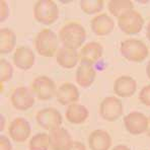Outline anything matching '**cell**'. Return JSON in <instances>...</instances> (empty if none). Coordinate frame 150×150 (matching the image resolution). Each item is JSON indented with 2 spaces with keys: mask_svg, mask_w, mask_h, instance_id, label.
<instances>
[{
  "mask_svg": "<svg viewBox=\"0 0 150 150\" xmlns=\"http://www.w3.org/2000/svg\"><path fill=\"white\" fill-rule=\"evenodd\" d=\"M79 58V53L77 50L68 49V48H60L56 54V61L59 66L64 69H71L77 65Z\"/></svg>",
  "mask_w": 150,
  "mask_h": 150,
  "instance_id": "obj_20",
  "label": "cell"
},
{
  "mask_svg": "<svg viewBox=\"0 0 150 150\" xmlns=\"http://www.w3.org/2000/svg\"><path fill=\"white\" fill-rule=\"evenodd\" d=\"M100 115L105 121L115 122L123 115V103L116 96H107L100 105Z\"/></svg>",
  "mask_w": 150,
  "mask_h": 150,
  "instance_id": "obj_8",
  "label": "cell"
},
{
  "mask_svg": "<svg viewBox=\"0 0 150 150\" xmlns=\"http://www.w3.org/2000/svg\"><path fill=\"white\" fill-rule=\"evenodd\" d=\"M49 134L44 133V132L34 135L28 142V149L30 150H49Z\"/></svg>",
  "mask_w": 150,
  "mask_h": 150,
  "instance_id": "obj_24",
  "label": "cell"
},
{
  "mask_svg": "<svg viewBox=\"0 0 150 150\" xmlns=\"http://www.w3.org/2000/svg\"><path fill=\"white\" fill-rule=\"evenodd\" d=\"M13 76V67L6 59L0 60V82L4 83L9 81Z\"/></svg>",
  "mask_w": 150,
  "mask_h": 150,
  "instance_id": "obj_26",
  "label": "cell"
},
{
  "mask_svg": "<svg viewBox=\"0 0 150 150\" xmlns=\"http://www.w3.org/2000/svg\"><path fill=\"white\" fill-rule=\"evenodd\" d=\"M57 86L55 82L46 75L38 76L32 82V91L40 100H49L57 93Z\"/></svg>",
  "mask_w": 150,
  "mask_h": 150,
  "instance_id": "obj_6",
  "label": "cell"
},
{
  "mask_svg": "<svg viewBox=\"0 0 150 150\" xmlns=\"http://www.w3.org/2000/svg\"><path fill=\"white\" fill-rule=\"evenodd\" d=\"M80 8L86 14H96L103 8V0H81Z\"/></svg>",
  "mask_w": 150,
  "mask_h": 150,
  "instance_id": "obj_25",
  "label": "cell"
},
{
  "mask_svg": "<svg viewBox=\"0 0 150 150\" xmlns=\"http://www.w3.org/2000/svg\"><path fill=\"white\" fill-rule=\"evenodd\" d=\"M49 139L51 150H69L74 143L69 132L61 127L51 131Z\"/></svg>",
  "mask_w": 150,
  "mask_h": 150,
  "instance_id": "obj_12",
  "label": "cell"
},
{
  "mask_svg": "<svg viewBox=\"0 0 150 150\" xmlns=\"http://www.w3.org/2000/svg\"><path fill=\"white\" fill-rule=\"evenodd\" d=\"M58 43L59 38L50 28H44L38 33L34 42L35 48L39 55L47 58H51L57 54L59 50Z\"/></svg>",
  "mask_w": 150,
  "mask_h": 150,
  "instance_id": "obj_2",
  "label": "cell"
},
{
  "mask_svg": "<svg viewBox=\"0 0 150 150\" xmlns=\"http://www.w3.org/2000/svg\"><path fill=\"white\" fill-rule=\"evenodd\" d=\"M11 105L17 111H28L35 103V94L26 86L16 87L10 96Z\"/></svg>",
  "mask_w": 150,
  "mask_h": 150,
  "instance_id": "obj_10",
  "label": "cell"
},
{
  "mask_svg": "<svg viewBox=\"0 0 150 150\" xmlns=\"http://www.w3.org/2000/svg\"><path fill=\"white\" fill-rule=\"evenodd\" d=\"M0 150H12L11 142L4 135L0 136Z\"/></svg>",
  "mask_w": 150,
  "mask_h": 150,
  "instance_id": "obj_29",
  "label": "cell"
},
{
  "mask_svg": "<svg viewBox=\"0 0 150 150\" xmlns=\"http://www.w3.org/2000/svg\"><path fill=\"white\" fill-rule=\"evenodd\" d=\"M118 25L124 34L133 36L139 34L142 30L144 26V18L140 14V12L133 9L119 17Z\"/></svg>",
  "mask_w": 150,
  "mask_h": 150,
  "instance_id": "obj_5",
  "label": "cell"
},
{
  "mask_svg": "<svg viewBox=\"0 0 150 150\" xmlns=\"http://www.w3.org/2000/svg\"><path fill=\"white\" fill-rule=\"evenodd\" d=\"M138 98L142 105H146V107H150V84H147L141 88Z\"/></svg>",
  "mask_w": 150,
  "mask_h": 150,
  "instance_id": "obj_27",
  "label": "cell"
},
{
  "mask_svg": "<svg viewBox=\"0 0 150 150\" xmlns=\"http://www.w3.org/2000/svg\"><path fill=\"white\" fill-rule=\"evenodd\" d=\"M13 63L16 68L23 71L30 70L35 64V54L30 47L21 46L16 48L12 57Z\"/></svg>",
  "mask_w": 150,
  "mask_h": 150,
  "instance_id": "obj_15",
  "label": "cell"
},
{
  "mask_svg": "<svg viewBox=\"0 0 150 150\" xmlns=\"http://www.w3.org/2000/svg\"><path fill=\"white\" fill-rule=\"evenodd\" d=\"M80 93L76 85L70 82H64L57 89L56 98L60 105H69L79 100Z\"/></svg>",
  "mask_w": 150,
  "mask_h": 150,
  "instance_id": "obj_16",
  "label": "cell"
},
{
  "mask_svg": "<svg viewBox=\"0 0 150 150\" xmlns=\"http://www.w3.org/2000/svg\"><path fill=\"white\" fill-rule=\"evenodd\" d=\"M3 126H4V117H3V115H1V131L4 128Z\"/></svg>",
  "mask_w": 150,
  "mask_h": 150,
  "instance_id": "obj_35",
  "label": "cell"
},
{
  "mask_svg": "<svg viewBox=\"0 0 150 150\" xmlns=\"http://www.w3.org/2000/svg\"><path fill=\"white\" fill-rule=\"evenodd\" d=\"M16 45V35L8 28H2L0 30V53L9 54L14 50Z\"/></svg>",
  "mask_w": 150,
  "mask_h": 150,
  "instance_id": "obj_22",
  "label": "cell"
},
{
  "mask_svg": "<svg viewBox=\"0 0 150 150\" xmlns=\"http://www.w3.org/2000/svg\"><path fill=\"white\" fill-rule=\"evenodd\" d=\"M96 77V72L93 66L90 64L86 63H81L79 67L76 70V74H75V79H76V83L80 87L87 88L89 87L92 83L94 82Z\"/></svg>",
  "mask_w": 150,
  "mask_h": 150,
  "instance_id": "obj_19",
  "label": "cell"
},
{
  "mask_svg": "<svg viewBox=\"0 0 150 150\" xmlns=\"http://www.w3.org/2000/svg\"><path fill=\"white\" fill-rule=\"evenodd\" d=\"M146 37H147V39H148V41L150 42V21L148 23L147 28H146Z\"/></svg>",
  "mask_w": 150,
  "mask_h": 150,
  "instance_id": "obj_32",
  "label": "cell"
},
{
  "mask_svg": "<svg viewBox=\"0 0 150 150\" xmlns=\"http://www.w3.org/2000/svg\"><path fill=\"white\" fill-rule=\"evenodd\" d=\"M36 121L39 126L47 131H53L61 127L63 117L61 112L54 108L42 109L36 114Z\"/></svg>",
  "mask_w": 150,
  "mask_h": 150,
  "instance_id": "obj_7",
  "label": "cell"
},
{
  "mask_svg": "<svg viewBox=\"0 0 150 150\" xmlns=\"http://www.w3.org/2000/svg\"><path fill=\"white\" fill-rule=\"evenodd\" d=\"M88 116H89V112H88L87 108L77 103L68 105L65 112L66 120L74 125L84 123L88 119Z\"/></svg>",
  "mask_w": 150,
  "mask_h": 150,
  "instance_id": "obj_21",
  "label": "cell"
},
{
  "mask_svg": "<svg viewBox=\"0 0 150 150\" xmlns=\"http://www.w3.org/2000/svg\"><path fill=\"white\" fill-rule=\"evenodd\" d=\"M112 150H131V149H130L128 146H126V145L120 144V145H117V146H115Z\"/></svg>",
  "mask_w": 150,
  "mask_h": 150,
  "instance_id": "obj_31",
  "label": "cell"
},
{
  "mask_svg": "<svg viewBox=\"0 0 150 150\" xmlns=\"http://www.w3.org/2000/svg\"><path fill=\"white\" fill-rule=\"evenodd\" d=\"M146 75H147V77H148V79L150 80V61L147 63V65H146Z\"/></svg>",
  "mask_w": 150,
  "mask_h": 150,
  "instance_id": "obj_33",
  "label": "cell"
},
{
  "mask_svg": "<svg viewBox=\"0 0 150 150\" xmlns=\"http://www.w3.org/2000/svg\"><path fill=\"white\" fill-rule=\"evenodd\" d=\"M146 134L148 137H150V117L148 118V129H147V131H146Z\"/></svg>",
  "mask_w": 150,
  "mask_h": 150,
  "instance_id": "obj_34",
  "label": "cell"
},
{
  "mask_svg": "<svg viewBox=\"0 0 150 150\" xmlns=\"http://www.w3.org/2000/svg\"><path fill=\"white\" fill-rule=\"evenodd\" d=\"M59 41L64 48L77 50L83 45L86 39V32L80 23H68L59 30Z\"/></svg>",
  "mask_w": 150,
  "mask_h": 150,
  "instance_id": "obj_1",
  "label": "cell"
},
{
  "mask_svg": "<svg viewBox=\"0 0 150 150\" xmlns=\"http://www.w3.org/2000/svg\"><path fill=\"white\" fill-rule=\"evenodd\" d=\"M103 54V48L98 42H89L85 44L80 50L79 58L81 63L93 65L101 58Z\"/></svg>",
  "mask_w": 150,
  "mask_h": 150,
  "instance_id": "obj_18",
  "label": "cell"
},
{
  "mask_svg": "<svg viewBox=\"0 0 150 150\" xmlns=\"http://www.w3.org/2000/svg\"><path fill=\"white\" fill-rule=\"evenodd\" d=\"M91 30L98 37H105L110 35L115 28L114 19L107 13L98 14L90 21Z\"/></svg>",
  "mask_w": 150,
  "mask_h": 150,
  "instance_id": "obj_14",
  "label": "cell"
},
{
  "mask_svg": "<svg viewBox=\"0 0 150 150\" xmlns=\"http://www.w3.org/2000/svg\"><path fill=\"white\" fill-rule=\"evenodd\" d=\"M108 9L117 18L134 9V4L130 0H111L108 2Z\"/></svg>",
  "mask_w": 150,
  "mask_h": 150,
  "instance_id": "obj_23",
  "label": "cell"
},
{
  "mask_svg": "<svg viewBox=\"0 0 150 150\" xmlns=\"http://www.w3.org/2000/svg\"><path fill=\"white\" fill-rule=\"evenodd\" d=\"M112 143L111 135L105 130H93L88 136V146L90 150H110Z\"/></svg>",
  "mask_w": 150,
  "mask_h": 150,
  "instance_id": "obj_17",
  "label": "cell"
},
{
  "mask_svg": "<svg viewBox=\"0 0 150 150\" xmlns=\"http://www.w3.org/2000/svg\"><path fill=\"white\" fill-rule=\"evenodd\" d=\"M0 10H1V14H0V21H4L6 18L8 17V14H9V9H8V5L7 2L4 1V0H1L0 1Z\"/></svg>",
  "mask_w": 150,
  "mask_h": 150,
  "instance_id": "obj_28",
  "label": "cell"
},
{
  "mask_svg": "<svg viewBox=\"0 0 150 150\" xmlns=\"http://www.w3.org/2000/svg\"><path fill=\"white\" fill-rule=\"evenodd\" d=\"M120 52L126 60L141 63L148 57L149 50L144 42L137 39H127L121 43Z\"/></svg>",
  "mask_w": 150,
  "mask_h": 150,
  "instance_id": "obj_3",
  "label": "cell"
},
{
  "mask_svg": "<svg viewBox=\"0 0 150 150\" xmlns=\"http://www.w3.org/2000/svg\"><path fill=\"white\" fill-rule=\"evenodd\" d=\"M34 17L38 23L49 25L59 17V8L52 0H39L34 5Z\"/></svg>",
  "mask_w": 150,
  "mask_h": 150,
  "instance_id": "obj_4",
  "label": "cell"
},
{
  "mask_svg": "<svg viewBox=\"0 0 150 150\" xmlns=\"http://www.w3.org/2000/svg\"><path fill=\"white\" fill-rule=\"evenodd\" d=\"M137 82L129 75H122L114 82V92L120 98H131L136 93Z\"/></svg>",
  "mask_w": 150,
  "mask_h": 150,
  "instance_id": "obj_13",
  "label": "cell"
},
{
  "mask_svg": "<svg viewBox=\"0 0 150 150\" xmlns=\"http://www.w3.org/2000/svg\"><path fill=\"white\" fill-rule=\"evenodd\" d=\"M123 122L128 133L134 136L141 135L148 129V118L140 112H129L124 117Z\"/></svg>",
  "mask_w": 150,
  "mask_h": 150,
  "instance_id": "obj_9",
  "label": "cell"
},
{
  "mask_svg": "<svg viewBox=\"0 0 150 150\" xmlns=\"http://www.w3.org/2000/svg\"><path fill=\"white\" fill-rule=\"evenodd\" d=\"M8 134L10 138L16 143H23L30 138L32 134L30 125L25 118H15L8 127Z\"/></svg>",
  "mask_w": 150,
  "mask_h": 150,
  "instance_id": "obj_11",
  "label": "cell"
},
{
  "mask_svg": "<svg viewBox=\"0 0 150 150\" xmlns=\"http://www.w3.org/2000/svg\"><path fill=\"white\" fill-rule=\"evenodd\" d=\"M69 150H86V147L83 144L82 142H79V141H74L73 145L71 146V148Z\"/></svg>",
  "mask_w": 150,
  "mask_h": 150,
  "instance_id": "obj_30",
  "label": "cell"
}]
</instances>
